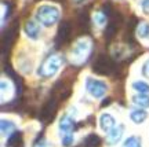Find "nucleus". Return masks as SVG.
Segmentation results:
<instances>
[{
	"mask_svg": "<svg viewBox=\"0 0 149 147\" xmlns=\"http://www.w3.org/2000/svg\"><path fill=\"white\" fill-rule=\"evenodd\" d=\"M109 22H108V26L105 28V32H104V37H105V40L108 43L112 41L115 36L117 35V30H119V28L123 25V15L120 12H117V11H112V14L109 17Z\"/></svg>",
	"mask_w": 149,
	"mask_h": 147,
	"instance_id": "nucleus-4",
	"label": "nucleus"
},
{
	"mask_svg": "<svg viewBox=\"0 0 149 147\" xmlns=\"http://www.w3.org/2000/svg\"><path fill=\"white\" fill-rule=\"evenodd\" d=\"M86 89L90 92L94 98H102L104 95L107 94L108 85L101 81V80L93 79V77H87L86 80Z\"/></svg>",
	"mask_w": 149,
	"mask_h": 147,
	"instance_id": "nucleus-7",
	"label": "nucleus"
},
{
	"mask_svg": "<svg viewBox=\"0 0 149 147\" xmlns=\"http://www.w3.org/2000/svg\"><path fill=\"white\" fill-rule=\"evenodd\" d=\"M123 147H142L141 146V139L138 136H130L123 143Z\"/></svg>",
	"mask_w": 149,
	"mask_h": 147,
	"instance_id": "nucleus-21",
	"label": "nucleus"
},
{
	"mask_svg": "<svg viewBox=\"0 0 149 147\" xmlns=\"http://www.w3.org/2000/svg\"><path fill=\"white\" fill-rule=\"evenodd\" d=\"M36 19L44 26H53L59 19V10L53 6H42L36 11Z\"/></svg>",
	"mask_w": 149,
	"mask_h": 147,
	"instance_id": "nucleus-3",
	"label": "nucleus"
},
{
	"mask_svg": "<svg viewBox=\"0 0 149 147\" xmlns=\"http://www.w3.org/2000/svg\"><path fill=\"white\" fill-rule=\"evenodd\" d=\"M115 124H116V121H115L113 116H111L109 113L101 114V117H100V125H101V128L105 132L112 131V129L115 128Z\"/></svg>",
	"mask_w": 149,
	"mask_h": 147,
	"instance_id": "nucleus-13",
	"label": "nucleus"
},
{
	"mask_svg": "<svg viewBox=\"0 0 149 147\" xmlns=\"http://www.w3.org/2000/svg\"><path fill=\"white\" fill-rule=\"evenodd\" d=\"M101 144H102V140L97 133H90L83 140V146L84 147H101Z\"/></svg>",
	"mask_w": 149,
	"mask_h": 147,
	"instance_id": "nucleus-15",
	"label": "nucleus"
},
{
	"mask_svg": "<svg viewBox=\"0 0 149 147\" xmlns=\"http://www.w3.org/2000/svg\"><path fill=\"white\" fill-rule=\"evenodd\" d=\"M115 70H116V63L107 54H100L93 63V72L100 76H111Z\"/></svg>",
	"mask_w": 149,
	"mask_h": 147,
	"instance_id": "nucleus-1",
	"label": "nucleus"
},
{
	"mask_svg": "<svg viewBox=\"0 0 149 147\" xmlns=\"http://www.w3.org/2000/svg\"><path fill=\"white\" fill-rule=\"evenodd\" d=\"M54 1H62V0H54Z\"/></svg>",
	"mask_w": 149,
	"mask_h": 147,
	"instance_id": "nucleus-29",
	"label": "nucleus"
},
{
	"mask_svg": "<svg viewBox=\"0 0 149 147\" xmlns=\"http://www.w3.org/2000/svg\"><path fill=\"white\" fill-rule=\"evenodd\" d=\"M59 131L62 132V136L72 135V132L74 131V121L69 116H62L59 120Z\"/></svg>",
	"mask_w": 149,
	"mask_h": 147,
	"instance_id": "nucleus-11",
	"label": "nucleus"
},
{
	"mask_svg": "<svg viewBox=\"0 0 149 147\" xmlns=\"http://www.w3.org/2000/svg\"><path fill=\"white\" fill-rule=\"evenodd\" d=\"M72 143H73V135L62 136V146H70Z\"/></svg>",
	"mask_w": 149,
	"mask_h": 147,
	"instance_id": "nucleus-23",
	"label": "nucleus"
},
{
	"mask_svg": "<svg viewBox=\"0 0 149 147\" xmlns=\"http://www.w3.org/2000/svg\"><path fill=\"white\" fill-rule=\"evenodd\" d=\"M90 52H91V41H79L76 44V47L73 48V51H72L73 63L81 65L87 59Z\"/></svg>",
	"mask_w": 149,
	"mask_h": 147,
	"instance_id": "nucleus-6",
	"label": "nucleus"
},
{
	"mask_svg": "<svg viewBox=\"0 0 149 147\" xmlns=\"http://www.w3.org/2000/svg\"><path fill=\"white\" fill-rule=\"evenodd\" d=\"M133 89H135L138 94H142V95H146L149 94V84H146L145 81H134L133 83Z\"/></svg>",
	"mask_w": 149,
	"mask_h": 147,
	"instance_id": "nucleus-19",
	"label": "nucleus"
},
{
	"mask_svg": "<svg viewBox=\"0 0 149 147\" xmlns=\"http://www.w3.org/2000/svg\"><path fill=\"white\" fill-rule=\"evenodd\" d=\"M61 100L55 96L54 94H51V96L47 99V102L44 103V106L42 107V111H40V120L43 122L48 124L50 121H53L55 113H57V109H58V103Z\"/></svg>",
	"mask_w": 149,
	"mask_h": 147,
	"instance_id": "nucleus-5",
	"label": "nucleus"
},
{
	"mask_svg": "<svg viewBox=\"0 0 149 147\" xmlns=\"http://www.w3.org/2000/svg\"><path fill=\"white\" fill-rule=\"evenodd\" d=\"M123 132H124V126L123 125H119V126H115L112 131L108 132V136H107V140L109 144H116L123 136Z\"/></svg>",
	"mask_w": 149,
	"mask_h": 147,
	"instance_id": "nucleus-14",
	"label": "nucleus"
},
{
	"mask_svg": "<svg viewBox=\"0 0 149 147\" xmlns=\"http://www.w3.org/2000/svg\"><path fill=\"white\" fill-rule=\"evenodd\" d=\"M33 147H51V146H50V143H47L46 140H43L42 139V140H37Z\"/></svg>",
	"mask_w": 149,
	"mask_h": 147,
	"instance_id": "nucleus-25",
	"label": "nucleus"
},
{
	"mask_svg": "<svg viewBox=\"0 0 149 147\" xmlns=\"http://www.w3.org/2000/svg\"><path fill=\"white\" fill-rule=\"evenodd\" d=\"M76 29L79 32V35L88 33V30H90V17H88V11H81L79 15H77Z\"/></svg>",
	"mask_w": 149,
	"mask_h": 147,
	"instance_id": "nucleus-10",
	"label": "nucleus"
},
{
	"mask_svg": "<svg viewBox=\"0 0 149 147\" xmlns=\"http://www.w3.org/2000/svg\"><path fill=\"white\" fill-rule=\"evenodd\" d=\"M17 33H18V22H14V25L8 28V30L3 36V55H6L7 50H10V47L13 46V41L17 39Z\"/></svg>",
	"mask_w": 149,
	"mask_h": 147,
	"instance_id": "nucleus-9",
	"label": "nucleus"
},
{
	"mask_svg": "<svg viewBox=\"0 0 149 147\" xmlns=\"http://www.w3.org/2000/svg\"><path fill=\"white\" fill-rule=\"evenodd\" d=\"M133 102L139 107H149V96L148 95H135L133 96Z\"/></svg>",
	"mask_w": 149,
	"mask_h": 147,
	"instance_id": "nucleus-20",
	"label": "nucleus"
},
{
	"mask_svg": "<svg viewBox=\"0 0 149 147\" xmlns=\"http://www.w3.org/2000/svg\"><path fill=\"white\" fill-rule=\"evenodd\" d=\"M64 62V59L61 55H50L46 58V61L42 63V66L39 69V76L40 77H44V79H48V77H53L54 74L58 72V69L61 68V65Z\"/></svg>",
	"mask_w": 149,
	"mask_h": 147,
	"instance_id": "nucleus-2",
	"label": "nucleus"
},
{
	"mask_svg": "<svg viewBox=\"0 0 149 147\" xmlns=\"http://www.w3.org/2000/svg\"><path fill=\"white\" fill-rule=\"evenodd\" d=\"M72 32H73V28H72V23L69 21L61 22L58 32H57V37H55V46L61 47V46H64L65 43L69 41L70 36H72Z\"/></svg>",
	"mask_w": 149,
	"mask_h": 147,
	"instance_id": "nucleus-8",
	"label": "nucleus"
},
{
	"mask_svg": "<svg viewBox=\"0 0 149 147\" xmlns=\"http://www.w3.org/2000/svg\"><path fill=\"white\" fill-rule=\"evenodd\" d=\"M24 30H25V33H26V36L31 37L32 40H36L37 37H39V35H40V29H39V25H37L35 21H32V19L26 21L25 26H24Z\"/></svg>",
	"mask_w": 149,
	"mask_h": 147,
	"instance_id": "nucleus-12",
	"label": "nucleus"
},
{
	"mask_svg": "<svg viewBox=\"0 0 149 147\" xmlns=\"http://www.w3.org/2000/svg\"><path fill=\"white\" fill-rule=\"evenodd\" d=\"M109 103H111V99H105L102 102V106H107V105H109Z\"/></svg>",
	"mask_w": 149,
	"mask_h": 147,
	"instance_id": "nucleus-27",
	"label": "nucleus"
},
{
	"mask_svg": "<svg viewBox=\"0 0 149 147\" xmlns=\"http://www.w3.org/2000/svg\"><path fill=\"white\" fill-rule=\"evenodd\" d=\"M138 35L142 39H145V37L149 36V23H146V22H142L141 25L138 26Z\"/></svg>",
	"mask_w": 149,
	"mask_h": 147,
	"instance_id": "nucleus-22",
	"label": "nucleus"
},
{
	"mask_svg": "<svg viewBox=\"0 0 149 147\" xmlns=\"http://www.w3.org/2000/svg\"><path fill=\"white\" fill-rule=\"evenodd\" d=\"M142 74H144L145 77H149V59L144 63V66H142Z\"/></svg>",
	"mask_w": 149,
	"mask_h": 147,
	"instance_id": "nucleus-24",
	"label": "nucleus"
},
{
	"mask_svg": "<svg viewBox=\"0 0 149 147\" xmlns=\"http://www.w3.org/2000/svg\"><path fill=\"white\" fill-rule=\"evenodd\" d=\"M22 144V133L21 132H14L11 136L7 139V147H17Z\"/></svg>",
	"mask_w": 149,
	"mask_h": 147,
	"instance_id": "nucleus-18",
	"label": "nucleus"
},
{
	"mask_svg": "<svg viewBox=\"0 0 149 147\" xmlns=\"http://www.w3.org/2000/svg\"><path fill=\"white\" fill-rule=\"evenodd\" d=\"M74 3H83V1H86V0H73Z\"/></svg>",
	"mask_w": 149,
	"mask_h": 147,
	"instance_id": "nucleus-28",
	"label": "nucleus"
},
{
	"mask_svg": "<svg viewBox=\"0 0 149 147\" xmlns=\"http://www.w3.org/2000/svg\"><path fill=\"white\" fill-rule=\"evenodd\" d=\"M141 7L144 8V11L146 14H149V0H142L141 1Z\"/></svg>",
	"mask_w": 149,
	"mask_h": 147,
	"instance_id": "nucleus-26",
	"label": "nucleus"
},
{
	"mask_svg": "<svg viewBox=\"0 0 149 147\" xmlns=\"http://www.w3.org/2000/svg\"><path fill=\"white\" fill-rule=\"evenodd\" d=\"M146 117H148V113L145 110H142V109H135V110H131V113H130V118L135 124L144 122L146 120Z\"/></svg>",
	"mask_w": 149,
	"mask_h": 147,
	"instance_id": "nucleus-16",
	"label": "nucleus"
},
{
	"mask_svg": "<svg viewBox=\"0 0 149 147\" xmlns=\"http://www.w3.org/2000/svg\"><path fill=\"white\" fill-rule=\"evenodd\" d=\"M14 132H15V124H14L13 121L1 120V133H3V135L11 136Z\"/></svg>",
	"mask_w": 149,
	"mask_h": 147,
	"instance_id": "nucleus-17",
	"label": "nucleus"
}]
</instances>
